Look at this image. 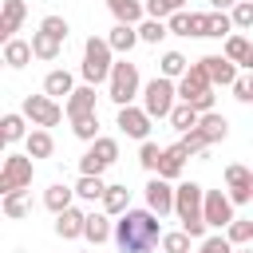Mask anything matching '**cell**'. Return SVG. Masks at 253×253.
<instances>
[{"mask_svg":"<svg viewBox=\"0 0 253 253\" xmlns=\"http://www.w3.org/2000/svg\"><path fill=\"white\" fill-rule=\"evenodd\" d=\"M233 4H237V0H210V8H213V12H229Z\"/></svg>","mask_w":253,"mask_h":253,"instance_id":"obj_49","label":"cell"},{"mask_svg":"<svg viewBox=\"0 0 253 253\" xmlns=\"http://www.w3.org/2000/svg\"><path fill=\"white\" fill-rule=\"evenodd\" d=\"M174 213H178L182 229L194 241H206V229H210V221H206V190L198 182H178L174 186Z\"/></svg>","mask_w":253,"mask_h":253,"instance_id":"obj_2","label":"cell"},{"mask_svg":"<svg viewBox=\"0 0 253 253\" xmlns=\"http://www.w3.org/2000/svg\"><path fill=\"white\" fill-rule=\"evenodd\" d=\"M59 47H63V40H55V36H47V32H32V51H36V59L51 63V59H59Z\"/></svg>","mask_w":253,"mask_h":253,"instance_id":"obj_30","label":"cell"},{"mask_svg":"<svg viewBox=\"0 0 253 253\" xmlns=\"http://www.w3.org/2000/svg\"><path fill=\"white\" fill-rule=\"evenodd\" d=\"M103 210H107L111 217H123V213L130 210V190H126L123 182L107 186V194H103Z\"/></svg>","mask_w":253,"mask_h":253,"instance_id":"obj_28","label":"cell"},{"mask_svg":"<svg viewBox=\"0 0 253 253\" xmlns=\"http://www.w3.org/2000/svg\"><path fill=\"white\" fill-rule=\"evenodd\" d=\"M63 111H67V119L95 115V83H83V87H75V91L63 99Z\"/></svg>","mask_w":253,"mask_h":253,"instance_id":"obj_15","label":"cell"},{"mask_svg":"<svg viewBox=\"0 0 253 253\" xmlns=\"http://www.w3.org/2000/svg\"><path fill=\"white\" fill-rule=\"evenodd\" d=\"M229 16H233V28H237V32H249V28H253V0H237V4L229 8Z\"/></svg>","mask_w":253,"mask_h":253,"instance_id":"obj_41","label":"cell"},{"mask_svg":"<svg viewBox=\"0 0 253 253\" xmlns=\"http://www.w3.org/2000/svg\"><path fill=\"white\" fill-rule=\"evenodd\" d=\"M198 123H202V111H194L190 103H182V99H178V103H174V111H170V126H174L178 134H186V130H194Z\"/></svg>","mask_w":253,"mask_h":253,"instance_id":"obj_29","label":"cell"},{"mask_svg":"<svg viewBox=\"0 0 253 253\" xmlns=\"http://www.w3.org/2000/svg\"><path fill=\"white\" fill-rule=\"evenodd\" d=\"M162 150L166 146H158V142H138V166L142 170H150V174H158V162H162Z\"/></svg>","mask_w":253,"mask_h":253,"instance_id":"obj_35","label":"cell"},{"mask_svg":"<svg viewBox=\"0 0 253 253\" xmlns=\"http://www.w3.org/2000/svg\"><path fill=\"white\" fill-rule=\"evenodd\" d=\"M24 16H28V4H24V0H4V8H0V40H4V43L16 40Z\"/></svg>","mask_w":253,"mask_h":253,"instance_id":"obj_16","label":"cell"},{"mask_svg":"<svg viewBox=\"0 0 253 253\" xmlns=\"http://www.w3.org/2000/svg\"><path fill=\"white\" fill-rule=\"evenodd\" d=\"M225 237H229L233 245H249V241H253V217H233V221L225 225Z\"/></svg>","mask_w":253,"mask_h":253,"instance_id":"obj_36","label":"cell"},{"mask_svg":"<svg viewBox=\"0 0 253 253\" xmlns=\"http://www.w3.org/2000/svg\"><path fill=\"white\" fill-rule=\"evenodd\" d=\"M40 32H47V36H55V40H67L71 28H67L63 16H43V20H40Z\"/></svg>","mask_w":253,"mask_h":253,"instance_id":"obj_44","label":"cell"},{"mask_svg":"<svg viewBox=\"0 0 253 253\" xmlns=\"http://www.w3.org/2000/svg\"><path fill=\"white\" fill-rule=\"evenodd\" d=\"M233 217H237V213H233L229 190H206V221H210L213 229H225Z\"/></svg>","mask_w":253,"mask_h":253,"instance_id":"obj_12","label":"cell"},{"mask_svg":"<svg viewBox=\"0 0 253 253\" xmlns=\"http://www.w3.org/2000/svg\"><path fill=\"white\" fill-rule=\"evenodd\" d=\"M198 130H202V134L210 138V146H213V142H221V138L229 134V123H225V115L206 111V115H202V123H198Z\"/></svg>","mask_w":253,"mask_h":253,"instance_id":"obj_31","label":"cell"},{"mask_svg":"<svg viewBox=\"0 0 253 253\" xmlns=\"http://www.w3.org/2000/svg\"><path fill=\"white\" fill-rule=\"evenodd\" d=\"M245 67H249V71H253V47H249V55H245Z\"/></svg>","mask_w":253,"mask_h":253,"instance_id":"obj_50","label":"cell"},{"mask_svg":"<svg viewBox=\"0 0 253 253\" xmlns=\"http://www.w3.org/2000/svg\"><path fill=\"white\" fill-rule=\"evenodd\" d=\"M115 245H119V253H150L154 245H162V217L150 206L126 210L115 221Z\"/></svg>","mask_w":253,"mask_h":253,"instance_id":"obj_1","label":"cell"},{"mask_svg":"<svg viewBox=\"0 0 253 253\" xmlns=\"http://www.w3.org/2000/svg\"><path fill=\"white\" fill-rule=\"evenodd\" d=\"M24 150H28L32 158H51V154H55V138H51V130H47V126H36V130L24 138Z\"/></svg>","mask_w":253,"mask_h":253,"instance_id":"obj_23","label":"cell"},{"mask_svg":"<svg viewBox=\"0 0 253 253\" xmlns=\"http://www.w3.org/2000/svg\"><path fill=\"white\" fill-rule=\"evenodd\" d=\"M249 40L241 36V32H233V36H225V47H221V55H229L233 63H245V55H249Z\"/></svg>","mask_w":253,"mask_h":253,"instance_id":"obj_37","label":"cell"},{"mask_svg":"<svg viewBox=\"0 0 253 253\" xmlns=\"http://www.w3.org/2000/svg\"><path fill=\"white\" fill-rule=\"evenodd\" d=\"M166 24H170V36H190V12H186V8H182V12H174Z\"/></svg>","mask_w":253,"mask_h":253,"instance_id":"obj_47","label":"cell"},{"mask_svg":"<svg viewBox=\"0 0 253 253\" xmlns=\"http://www.w3.org/2000/svg\"><path fill=\"white\" fill-rule=\"evenodd\" d=\"M150 115L142 111V107H134V103H126V107H119V115H115V126L126 134V138H138V142H146L150 138Z\"/></svg>","mask_w":253,"mask_h":253,"instance_id":"obj_10","label":"cell"},{"mask_svg":"<svg viewBox=\"0 0 253 253\" xmlns=\"http://www.w3.org/2000/svg\"><path fill=\"white\" fill-rule=\"evenodd\" d=\"M190 233L186 229H170V233H162V253H190Z\"/></svg>","mask_w":253,"mask_h":253,"instance_id":"obj_39","label":"cell"},{"mask_svg":"<svg viewBox=\"0 0 253 253\" xmlns=\"http://www.w3.org/2000/svg\"><path fill=\"white\" fill-rule=\"evenodd\" d=\"M83 83H107L111 79V71H115V47L107 43V36H91L87 43H83Z\"/></svg>","mask_w":253,"mask_h":253,"instance_id":"obj_3","label":"cell"},{"mask_svg":"<svg viewBox=\"0 0 253 253\" xmlns=\"http://www.w3.org/2000/svg\"><path fill=\"white\" fill-rule=\"evenodd\" d=\"M24 115H28L32 126H59L67 111H63L51 95H28V99H24Z\"/></svg>","mask_w":253,"mask_h":253,"instance_id":"obj_8","label":"cell"},{"mask_svg":"<svg viewBox=\"0 0 253 253\" xmlns=\"http://www.w3.org/2000/svg\"><path fill=\"white\" fill-rule=\"evenodd\" d=\"M83 237L91 241V245H103V241H115V225H111V213L103 210V213H87V225H83Z\"/></svg>","mask_w":253,"mask_h":253,"instance_id":"obj_19","label":"cell"},{"mask_svg":"<svg viewBox=\"0 0 253 253\" xmlns=\"http://www.w3.org/2000/svg\"><path fill=\"white\" fill-rule=\"evenodd\" d=\"M202 63H206L213 87H233V83H237V63H233L229 55H202Z\"/></svg>","mask_w":253,"mask_h":253,"instance_id":"obj_14","label":"cell"},{"mask_svg":"<svg viewBox=\"0 0 253 253\" xmlns=\"http://www.w3.org/2000/svg\"><path fill=\"white\" fill-rule=\"evenodd\" d=\"M107 95L115 107H126V103H134V95H142V75L130 59H115V71L107 79Z\"/></svg>","mask_w":253,"mask_h":253,"instance_id":"obj_4","label":"cell"},{"mask_svg":"<svg viewBox=\"0 0 253 253\" xmlns=\"http://www.w3.org/2000/svg\"><path fill=\"white\" fill-rule=\"evenodd\" d=\"M24 123H28V115H24V111H20V115H16V111H8V115L0 119V138H4L8 146H12V142H20V138H28L32 130H28Z\"/></svg>","mask_w":253,"mask_h":253,"instance_id":"obj_26","label":"cell"},{"mask_svg":"<svg viewBox=\"0 0 253 253\" xmlns=\"http://www.w3.org/2000/svg\"><path fill=\"white\" fill-rule=\"evenodd\" d=\"M182 4H186V0H146V16H154V20H170L174 12H182Z\"/></svg>","mask_w":253,"mask_h":253,"instance_id":"obj_42","label":"cell"},{"mask_svg":"<svg viewBox=\"0 0 253 253\" xmlns=\"http://www.w3.org/2000/svg\"><path fill=\"white\" fill-rule=\"evenodd\" d=\"M206 91H213V79H210L206 63L194 59V63L186 67V75L178 79V99H182V103H194V99H202Z\"/></svg>","mask_w":253,"mask_h":253,"instance_id":"obj_9","label":"cell"},{"mask_svg":"<svg viewBox=\"0 0 253 253\" xmlns=\"http://www.w3.org/2000/svg\"><path fill=\"white\" fill-rule=\"evenodd\" d=\"M107 43L115 47V55H126L134 43H138V24H115L107 32Z\"/></svg>","mask_w":253,"mask_h":253,"instance_id":"obj_21","label":"cell"},{"mask_svg":"<svg viewBox=\"0 0 253 253\" xmlns=\"http://www.w3.org/2000/svg\"><path fill=\"white\" fill-rule=\"evenodd\" d=\"M71 202H75V186L51 182V186L43 190V206H47L51 213H63V210H71Z\"/></svg>","mask_w":253,"mask_h":253,"instance_id":"obj_24","label":"cell"},{"mask_svg":"<svg viewBox=\"0 0 253 253\" xmlns=\"http://www.w3.org/2000/svg\"><path fill=\"white\" fill-rule=\"evenodd\" d=\"M174 99H178V83H174V79L154 75L150 83H142V111H146L150 119H170Z\"/></svg>","mask_w":253,"mask_h":253,"instance_id":"obj_5","label":"cell"},{"mask_svg":"<svg viewBox=\"0 0 253 253\" xmlns=\"http://www.w3.org/2000/svg\"><path fill=\"white\" fill-rule=\"evenodd\" d=\"M32 59H36L32 40H8V43H4V63H8V67H16V71H20V67H28Z\"/></svg>","mask_w":253,"mask_h":253,"instance_id":"obj_25","label":"cell"},{"mask_svg":"<svg viewBox=\"0 0 253 253\" xmlns=\"http://www.w3.org/2000/svg\"><path fill=\"white\" fill-rule=\"evenodd\" d=\"M115 24H142L146 20V4L142 0H107Z\"/></svg>","mask_w":253,"mask_h":253,"instance_id":"obj_20","label":"cell"},{"mask_svg":"<svg viewBox=\"0 0 253 253\" xmlns=\"http://www.w3.org/2000/svg\"><path fill=\"white\" fill-rule=\"evenodd\" d=\"M166 36H170V24H166V20H154V16H146V20L138 24V40H142V43H162Z\"/></svg>","mask_w":253,"mask_h":253,"instance_id":"obj_33","label":"cell"},{"mask_svg":"<svg viewBox=\"0 0 253 253\" xmlns=\"http://www.w3.org/2000/svg\"><path fill=\"white\" fill-rule=\"evenodd\" d=\"M233 99H237V103H253V95H249V75H237V83H233Z\"/></svg>","mask_w":253,"mask_h":253,"instance_id":"obj_48","label":"cell"},{"mask_svg":"<svg viewBox=\"0 0 253 253\" xmlns=\"http://www.w3.org/2000/svg\"><path fill=\"white\" fill-rule=\"evenodd\" d=\"M186 158H190V150H186L182 142L166 146V150H162V162H158V174H162L166 182H178V178H182V166H186Z\"/></svg>","mask_w":253,"mask_h":253,"instance_id":"obj_17","label":"cell"},{"mask_svg":"<svg viewBox=\"0 0 253 253\" xmlns=\"http://www.w3.org/2000/svg\"><path fill=\"white\" fill-rule=\"evenodd\" d=\"M237 253H253V249H237Z\"/></svg>","mask_w":253,"mask_h":253,"instance_id":"obj_52","label":"cell"},{"mask_svg":"<svg viewBox=\"0 0 253 253\" xmlns=\"http://www.w3.org/2000/svg\"><path fill=\"white\" fill-rule=\"evenodd\" d=\"M103 194H107L103 174H79V182H75V198L79 202H103Z\"/></svg>","mask_w":253,"mask_h":253,"instance_id":"obj_27","label":"cell"},{"mask_svg":"<svg viewBox=\"0 0 253 253\" xmlns=\"http://www.w3.org/2000/svg\"><path fill=\"white\" fill-rule=\"evenodd\" d=\"M83 225H87V213L83 210H63V213H55V237H63V241H75V237H83Z\"/></svg>","mask_w":253,"mask_h":253,"instance_id":"obj_18","label":"cell"},{"mask_svg":"<svg viewBox=\"0 0 253 253\" xmlns=\"http://www.w3.org/2000/svg\"><path fill=\"white\" fill-rule=\"evenodd\" d=\"M237 28H233V16L229 12H210V36L213 40H225V36H233Z\"/></svg>","mask_w":253,"mask_h":253,"instance_id":"obj_40","label":"cell"},{"mask_svg":"<svg viewBox=\"0 0 253 253\" xmlns=\"http://www.w3.org/2000/svg\"><path fill=\"white\" fill-rule=\"evenodd\" d=\"M198 253H233V241L225 237V233H213V237H206L202 241V249Z\"/></svg>","mask_w":253,"mask_h":253,"instance_id":"obj_45","label":"cell"},{"mask_svg":"<svg viewBox=\"0 0 253 253\" xmlns=\"http://www.w3.org/2000/svg\"><path fill=\"white\" fill-rule=\"evenodd\" d=\"M146 206L158 213V217H166V213H174V186L162 178V174H154L150 182H146Z\"/></svg>","mask_w":253,"mask_h":253,"instance_id":"obj_13","label":"cell"},{"mask_svg":"<svg viewBox=\"0 0 253 253\" xmlns=\"http://www.w3.org/2000/svg\"><path fill=\"white\" fill-rule=\"evenodd\" d=\"M71 134L79 142H95L99 138V115H83V119H71Z\"/></svg>","mask_w":253,"mask_h":253,"instance_id":"obj_34","label":"cell"},{"mask_svg":"<svg viewBox=\"0 0 253 253\" xmlns=\"http://www.w3.org/2000/svg\"><path fill=\"white\" fill-rule=\"evenodd\" d=\"M115 162H119V138L99 134V138L87 146V154L79 158V174H103V170H111Z\"/></svg>","mask_w":253,"mask_h":253,"instance_id":"obj_7","label":"cell"},{"mask_svg":"<svg viewBox=\"0 0 253 253\" xmlns=\"http://www.w3.org/2000/svg\"><path fill=\"white\" fill-rule=\"evenodd\" d=\"M186 67H190V59L182 51H162V59H158V75H166V79H182Z\"/></svg>","mask_w":253,"mask_h":253,"instance_id":"obj_32","label":"cell"},{"mask_svg":"<svg viewBox=\"0 0 253 253\" xmlns=\"http://www.w3.org/2000/svg\"><path fill=\"white\" fill-rule=\"evenodd\" d=\"M178 142H182V146L190 150V158H194V154H206V150H210V138H206V134H202L198 126H194V130H186V134H182Z\"/></svg>","mask_w":253,"mask_h":253,"instance_id":"obj_43","label":"cell"},{"mask_svg":"<svg viewBox=\"0 0 253 253\" xmlns=\"http://www.w3.org/2000/svg\"><path fill=\"white\" fill-rule=\"evenodd\" d=\"M71 91H75V79H71V71L55 67V71H47V75H43V95H51V99H67Z\"/></svg>","mask_w":253,"mask_h":253,"instance_id":"obj_22","label":"cell"},{"mask_svg":"<svg viewBox=\"0 0 253 253\" xmlns=\"http://www.w3.org/2000/svg\"><path fill=\"white\" fill-rule=\"evenodd\" d=\"M249 95H253V71H249Z\"/></svg>","mask_w":253,"mask_h":253,"instance_id":"obj_51","label":"cell"},{"mask_svg":"<svg viewBox=\"0 0 253 253\" xmlns=\"http://www.w3.org/2000/svg\"><path fill=\"white\" fill-rule=\"evenodd\" d=\"M4 213H8L12 221H20V217H28V190H16V194H4Z\"/></svg>","mask_w":253,"mask_h":253,"instance_id":"obj_38","label":"cell"},{"mask_svg":"<svg viewBox=\"0 0 253 253\" xmlns=\"http://www.w3.org/2000/svg\"><path fill=\"white\" fill-rule=\"evenodd\" d=\"M225 190H229L233 206H245V202H253V166L229 162V166H225Z\"/></svg>","mask_w":253,"mask_h":253,"instance_id":"obj_11","label":"cell"},{"mask_svg":"<svg viewBox=\"0 0 253 253\" xmlns=\"http://www.w3.org/2000/svg\"><path fill=\"white\" fill-rule=\"evenodd\" d=\"M190 36L194 40L210 36V12H190Z\"/></svg>","mask_w":253,"mask_h":253,"instance_id":"obj_46","label":"cell"},{"mask_svg":"<svg viewBox=\"0 0 253 253\" xmlns=\"http://www.w3.org/2000/svg\"><path fill=\"white\" fill-rule=\"evenodd\" d=\"M32 174H36V158L24 150V154H4V166H0V194H16V190H28L32 186Z\"/></svg>","mask_w":253,"mask_h":253,"instance_id":"obj_6","label":"cell"}]
</instances>
